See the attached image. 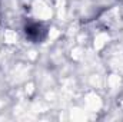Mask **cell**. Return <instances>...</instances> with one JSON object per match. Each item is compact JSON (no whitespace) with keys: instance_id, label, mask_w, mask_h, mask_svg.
<instances>
[{"instance_id":"6da1fadb","label":"cell","mask_w":123,"mask_h":122,"mask_svg":"<svg viewBox=\"0 0 123 122\" xmlns=\"http://www.w3.org/2000/svg\"><path fill=\"white\" fill-rule=\"evenodd\" d=\"M25 34L29 40L39 43L44 40V37L47 36V27L40 22H29L25 26Z\"/></svg>"}]
</instances>
